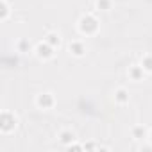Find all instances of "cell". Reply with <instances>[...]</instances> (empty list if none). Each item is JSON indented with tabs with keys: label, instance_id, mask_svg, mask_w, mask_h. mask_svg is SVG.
<instances>
[{
	"label": "cell",
	"instance_id": "1",
	"mask_svg": "<svg viewBox=\"0 0 152 152\" xmlns=\"http://www.w3.org/2000/svg\"><path fill=\"white\" fill-rule=\"evenodd\" d=\"M99 31V20L93 15H84L79 20V32L84 36H91Z\"/></svg>",
	"mask_w": 152,
	"mask_h": 152
},
{
	"label": "cell",
	"instance_id": "12",
	"mask_svg": "<svg viewBox=\"0 0 152 152\" xmlns=\"http://www.w3.org/2000/svg\"><path fill=\"white\" fill-rule=\"evenodd\" d=\"M97 9L99 11H109L111 9V0H97Z\"/></svg>",
	"mask_w": 152,
	"mask_h": 152
},
{
	"label": "cell",
	"instance_id": "10",
	"mask_svg": "<svg viewBox=\"0 0 152 152\" xmlns=\"http://www.w3.org/2000/svg\"><path fill=\"white\" fill-rule=\"evenodd\" d=\"M132 138H134V140H143V138H148V136H147V129H145L143 125H136V127L132 129Z\"/></svg>",
	"mask_w": 152,
	"mask_h": 152
},
{
	"label": "cell",
	"instance_id": "13",
	"mask_svg": "<svg viewBox=\"0 0 152 152\" xmlns=\"http://www.w3.org/2000/svg\"><path fill=\"white\" fill-rule=\"evenodd\" d=\"M9 15V6H7V0H2V15H0V20H7Z\"/></svg>",
	"mask_w": 152,
	"mask_h": 152
},
{
	"label": "cell",
	"instance_id": "9",
	"mask_svg": "<svg viewBox=\"0 0 152 152\" xmlns=\"http://www.w3.org/2000/svg\"><path fill=\"white\" fill-rule=\"evenodd\" d=\"M73 140H75V134H73L72 131H63V132L59 134V141H61L64 147H68Z\"/></svg>",
	"mask_w": 152,
	"mask_h": 152
},
{
	"label": "cell",
	"instance_id": "11",
	"mask_svg": "<svg viewBox=\"0 0 152 152\" xmlns=\"http://www.w3.org/2000/svg\"><path fill=\"white\" fill-rule=\"evenodd\" d=\"M141 66H143L145 73H152V56H150V54L143 56V59H141Z\"/></svg>",
	"mask_w": 152,
	"mask_h": 152
},
{
	"label": "cell",
	"instance_id": "5",
	"mask_svg": "<svg viewBox=\"0 0 152 152\" xmlns=\"http://www.w3.org/2000/svg\"><path fill=\"white\" fill-rule=\"evenodd\" d=\"M68 50H70V54L75 56V57H81V56L86 54V47H84L83 41H72L70 47H68Z\"/></svg>",
	"mask_w": 152,
	"mask_h": 152
},
{
	"label": "cell",
	"instance_id": "7",
	"mask_svg": "<svg viewBox=\"0 0 152 152\" xmlns=\"http://www.w3.org/2000/svg\"><path fill=\"white\" fill-rule=\"evenodd\" d=\"M115 100H116L118 104H127V102H129V93H127V90L118 88V90L115 91Z\"/></svg>",
	"mask_w": 152,
	"mask_h": 152
},
{
	"label": "cell",
	"instance_id": "3",
	"mask_svg": "<svg viewBox=\"0 0 152 152\" xmlns=\"http://www.w3.org/2000/svg\"><path fill=\"white\" fill-rule=\"evenodd\" d=\"M54 47L52 45H48L47 41H43V43H38L36 45V48H34V52H36V56L39 57V59H43V61H47V59H52V56H54Z\"/></svg>",
	"mask_w": 152,
	"mask_h": 152
},
{
	"label": "cell",
	"instance_id": "8",
	"mask_svg": "<svg viewBox=\"0 0 152 152\" xmlns=\"http://www.w3.org/2000/svg\"><path fill=\"white\" fill-rule=\"evenodd\" d=\"M45 41H47L48 45H52L54 48H57V47L61 45V38H59L57 32H48V34L45 36Z\"/></svg>",
	"mask_w": 152,
	"mask_h": 152
},
{
	"label": "cell",
	"instance_id": "15",
	"mask_svg": "<svg viewBox=\"0 0 152 152\" xmlns=\"http://www.w3.org/2000/svg\"><path fill=\"white\" fill-rule=\"evenodd\" d=\"M148 140H150V143H152V129H150V132H148Z\"/></svg>",
	"mask_w": 152,
	"mask_h": 152
},
{
	"label": "cell",
	"instance_id": "6",
	"mask_svg": "<svg viewBox=\"0 0 152 152\" xmlns=\"http://www.w3.org/2000/svg\"><path fill=\"white\" fill-rule=\"evenodd\" d=\"M143 75H145V70H143L141 64H134V66L129 68V77H131L132 81H140V79H143Z\"/></svg>",
	"mask_w": 152,
	"mask_h": 152
},
{
	"label": "cell",
	"instance_id": "14",
	"mask_svg": "<svg viewBox=\"0 0 152 152\" xmlns=\"http://www.w3.org/2000/svg\"><path fill=\"white\" fill-rule=\"evenodd\" d=\"M16 48H18V52H27V50H29V43H27L25 39H22V41H18Z\"/></svg>",
	"mask_w": 152,
	"mask_h": 152
},
{
	"label": "cell",
	"instance_id": "4",
	"mask_svg": "<svg viewBox=\"0 0 152 152\" xmlns=\"http://www.w3.org/2000/svg\"><path fill=\"white\" fill-rule=\"evenodd\" d=\"M54 95L52 93H41V95H38V99H36V104H38V107L39 109H50V107H54Z\"/></svg>",
	"mask_w": 152,
	"mask_h": 152
},
{
	"label": "cell",
	"instance_id": "2",
	"mask_svg": "<svg viewBox=\"0 0 152 152\" xmlns=\"http://www.w3.org/2000/svg\"><path fill=\"white\" fill-rule=\"evenodd\" d=\"M16 127V116L9 111H4L0 115V131L2 132H9Z\"/></svg>",
	"mask_w": 152,
	"mask_h": 152
}]
</instances>
